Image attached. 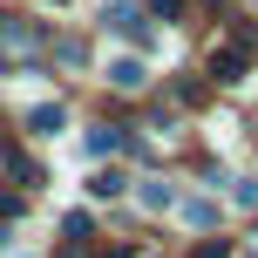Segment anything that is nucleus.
<instances>
[{
	"label": "nucleus",
	"instance_id": "5",
	"mask_svg": "<svg viewBox=\"0 0 258 258\" xmlns=\"http://www.w3.org/2000/svg\"><path fill=\"white\" fill-rule=\"evenodd\" d=\"M122 170H95V177H89V197H122Z\"/></svg>",
	"mask_w": 258,
	"mask_h": 258
},
{
	"label": "nucleus",
	"instance_id": "6",
	"mask_svg": "<svg viewBox=\"0 0 258 258\" xmlns=\"http://www.w3.org/2000/svg\"><path fill=\"white\" fill-rule=\"evenodd\" d=\"M143 204H150V211H170L177 197H170V183H143Z\"/></svg>",
	"mask_w": 258,
	"mask_h": 258
},
{
	"label": "nucleus",
	"instance_id": "1",
	"mask_svg": "<svg viewBox=\"0 0 258 258\" xmlns=\"http://www.w3.org/2000/svg\"><path fill=\"white\" fill-rule=\"evenodd\" d=\"M245 41H251V34H238V41H224V48L211 54V75H218V82H238V75H245Z\"/></svg>",
	"mask_w": 258,
	"mask_h": 258
},
{
	"label": "nucleus",
	"instance_id": "4",
	"mask_svg": "<svg viewBox=\"0 0 258 258\" xmlns=\"http://www.w3.org/2000/svg\"><path fill=\"white\" fill-rule=\"evenodd\" d=\"M122 143H129V136H122L116 122H102V129H89V156H109V150H122Z\"/></svg>",
	"mask_w": 258,
	"mask_h": 258
},
{
	"label": "nucleus",
	"instance_id": "3",
	"mask_svg": "<svg viewBox=\"0 0 258 258\" xmlns=\"http://www.w3.org/2000/svg\"><path fill=\"white\" fill-rule=\"evenodd\" d=\"M109 82H116L122 95H136V89H143L150 75H143V61H109Z\"/></svg>",
	"mask_w": 258,
	"mask_h": 258
},
{
	"label": "nucleus",
	"instance_id": "10",
	"mask_svg": "<svg viewBox=\"0 0 258 258\" xmlns=\"http://www.w3.org/2000/svg\"><path fill=\"white\" fill-rule=\"evenodd\" d=\"M0 218H21V197H14V190L0 197Z\"/></svg>",
	"mask_w": 258,
	"mask_h": 258
},
{
	"label": "nucleus",
	"instance_id": "11",
	"mask_svg": "<svg viewBox=\"0 0 258 258\" xmlns=\"http://www.w3.org/2000/svg\"><path fill=\"white\" fill-rule=\"evenodd\" d=\"M204 7H224V0H204Z\"/></svg>",
	"mask_w": 258,
	"mask_h": 258
},
{
	"label": "nucleus",
	"instance_id": "2",
	"mask_svg": "<svg viewBox=\"0 0 258 258\" xmlns=\"http://www.w3.org/2000/svg\"><path fill=\"white\" fill-rule=\"evenodd\" d=\"M102 21L116 27V34H129V41H150V27H143V7H136V0H116Z\"/></svg>",
	"mask_w": 258,
	"mask_h": 258
},
{
	"label": "nucleus",
	"instance_id": "9",
	"mask_svg": "<svg viewBox=\"0 0 258 258\" xmlns=\"http://www.w3.org/2000/svg\"><path fill=\"white\" fill-rule=\"evenodd\" d=\"M197 258H231V245H224V238L218 245H197Z\"/></svg>",
	"mask_w": 258,
	"mask_h": 258
},
{
	"label": "nucleus",
	"instance_id": "13",
	"mask_svg": "<svg viewBox=\"0 0 258 258\" xmlns=\"http://www.w3.org/2000/svg\"><path fill=\"white\" fill-rule=\"evenodd\" d=\"M0 245H7V238H0Z\"/></svg>",
	"mask_w": 258,
	"mask_h": 258
},
{
	"label": "nucleus",
	"instance_id": "8",
	"mask_svg": "<svg viewBox=\"0 0 258 258\" xmlns=\"http://www.w3.org/2000/svg\"><path fill=\"white\" fill-rule=\"evenodd\" d=\"M150 14H156V21H177V14H183V0H150Z\"/></svg>",
	"mask_w": 258,
	"mask_h": 258
},
{
	"label": "nucleus",
	"instance_id": "7",
	"mask_svg": "<svg viewBox=\"0 0 258 258\" xmlns=\"http://www.w3.org/2000/svg\"><path fill=\"white\" fill-rule=\"evenodd\" d=\"M27 122H34L41 136H54V129H61V109H34V116H27Z\"/></svg>",
	"mask_w": 258,
	"mask_h": 258
},
{
	"label": "nucleus",
	"instance_id": "12",
	"mask_svg": "<svg viewBox=\"0 0 258 258\" xmlns=\"http://www.w3.org/2000/svg\"><path fill=\"white\" fill-rule=\"evenodd\" d=\"M0 27H7V14H0Z\"/></svg>",
	"mask_w": 258,
	"mask_h": 258
}]
</instances>
